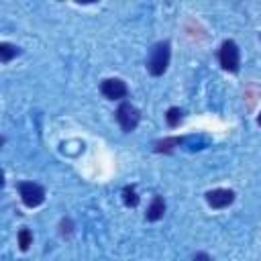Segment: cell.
I'll use <instances>...</instances> for the list:
<instances>
[{
  "label": "cell",
  "instance_id": "cell-11",
  "mask_svg": "<svg viewBox=\"0 0 261 261\" xmlns=\"http://www.w3.org/2000/svg\"><path fill=\"white\" fill-rule=\"evenodd\" d=\"M31 243H33L31 230H29V228H20V230H18V247H20L22 251H27V249L31 247Z\"/></svg>",
  "mask_w": 261,
  "mask_h": 261
},
{
  "label": "cell",
  "instance_id": "cell-12",
  "mask_svg": "<svg viewBox=\"0 0 261 261\" xmlns=\"http://www.w3.org/2000/svg\"><path fill=\"white\" fill-rule=\"evenodd\" d=\"M165 118H167V124H169V126H177L179 120H181V110H179L177 106H171V108L167 110Z\"/></svg>",
  "mask_w": 261,
  "mask_h": 261
},
{
  "label": "cell",
  "instance_id": "cell-3",
  "mask_svg": "<svg viewBox=\"0 0 261 261\" xmlns=\"http://www.w3.org/2000/svg\"><path fill=\"white\" fill-rule=\"evenodd\" d=\"M18 194H20L22 204L29 206V208H37L45 202V190L35 181H20L18 184Z\"/></svg>",
  "mask_w": 261,
  "mask_h": 261
},
{
  "label": "cell",
  "instance_id": "cell-10",
  "mask_svg": "<svg viewBox=\"0 0 261 261\" xmlns=\"http://www.w3.org/2000/svg\"><path fill=\"white\" fill-rule=\"evenodd\" d=\"M122 202L126 206H130V208H135L139 204V196H137V190L133 186H124L122 188Z\"/></svg>",
  "mask_w": 261,
  "mask_h": 261
},
{
  "label": "cell",
  "instance_id": "cell-13",
  "mask_svg": "<svg viewBox=\"0 0 261 261\" xmlns=\"http://www.w3.org/2000/svg\"><path fill=\"white\" fill-rule=\"evenodd\" d=\"M192 261H212V257H210L208 253H196V255L192 257Z\"/></svg>",
  "mask_w": 261,
  "mask_h": 261
},
{
  "label": "cell",
  "instance_id": "cell-4",
  "mask_svg": "<svg viewBox=\"0 0 261 261\" xmlns=\"http://www.w3.org/2000/svg\"><path fill=\"white\" fill-rule=\"evenodd\" d=\"M116 120H118V124L122 126L124 133H130V130L137 128V124L141 120V114H139V110L130 102H122L116 108Z\"/></svg>",
  "mask_w": 261,
  "mask_h": 261
},
{
  "label": "cell",
  "instance_id": "cell-6",
  "mask_svg": "<svg viewBox=\"0 0 261 261\" xmlns=\"http://www.w3.org/2000/svg\"><path fill=\"white\" fill-rule=\"evenodd\" d=\"M206 202L208 206L220 210V208H226L234 202V192L232 190H224V188H216V190H210L206 194Z\"/></svg>",
  "mask_w": 261,
  "mask_h": 261
},
{
  "label": "cell",
  "instance_id": "cell-1",
  "mask_svg": "<svg viewBox=\"0 0 261 261\" xmlns=\"http://www.w3.org/2000/svg\"><path fill=\"white\" fill-rule=\"evenodd\" d=\"M169 57H171V51H169V43L167 41H159L153 45L151 53H149V59H147V69L151 75H161L165 73L167 65H169Z\"/></svg>",
  "mask_w": 261,
  "mask_h": 261
},
{
  "label": "cell",
  "instance_id": "cell-14",
  "mask_svg": "<svg viewBox=\"0 0 261 261\" xmlns=\"http://www.w3.org/2000/svg\"><path fill=\"white\" fill-rule=\"evenodd\" d=\"M257 122H259V126H261V114H259V116H257Z\"/></svg>",
  "mask_w": 261,
  "mask_h": 261
},
{
  "label": "cell",
  "instance_id": "cell-2",
  "mask_svg": "<svg viewBox=\"0 0 261 261\" xmlns=\"http://www.w3.org/2000/svg\"><path fill=\"white\" fill-rule=\"evenodd\" d=\"M218 59H220L222 69H226V71H230V73H237V71H239V65H241V53H239L237 43H234V41H224V43L220 45Z\"/></svg>",
  "mask_w": 261,
  "mask_h": 261
},
{
  "label": "cell",
  "instance_id": "cell-9",
  "mask_svg": "<svg viewBox=\"0 0 261 261\" xmlns=\"http://www.w3.org/2000/svg\"><path fill=\"white\" fill-rule=\"evenodd\" d=\"M181 143V139H177V137H169V139H163V141H157L155 143V151L157 153H161V151H165V153H169L173 147H177Z\"/></svg>",
  "mask_w": 261,
  "mask_h": 261
},
{
  "label": "cell",
  "instance_id": "cell-8",
  "mask_svg": "<svg viewBox=\"0 0 261 261\" xmlns=\"http://www.w3.org/2000/svg\"><path fill=\"white\" fill-rule=\"evenodd\" d=\"M20 53V49L18 47H14V45H10V43H0V61L2 63H8L12 57H16Z\"/></svg>",
  "mask_w": 261,
  "mask_h": 261
},
{
  "label": "cell",
  "instance_id": "cell-5",
  "mask_svg": "<svg viewBox=\"0 0 261 261\" xmlns=\"http://www.w3.org/2000/svg\"><path fill=\"white\" fill-rule=\"evenodd\" d=\"M100 90H102V94L108 100H118V98H124L128 94V88H126V84L120 77H108V80H104L102 86H100Z\"/></svg>",
  "mask_w": 261,
  "mask_h": 261
},
{
  "label": "cell",
  "instance_id": "cell-7",
  "mask_svg": "<svg viewBox=\"0 0 261 261\" xmlns=\"http://www.w3.org/2000/svg\"><path fill=\"white\" fill-rule=\"evenodd\" d=\"M163 212H165V200H163L161 196H155V198L151 200L147 212H145V218L151 220V222H155V220H159V218L163 216Z\"/></svg>",
  "mask_w": 261,
  "mask_h": 261
}]
</instances>
